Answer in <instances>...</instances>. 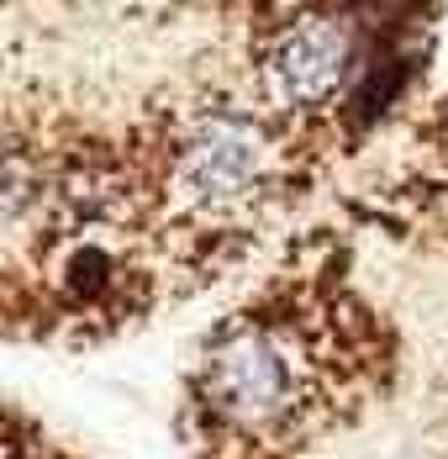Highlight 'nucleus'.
<instances>
[{"label": "nucleus", "instance_id": "3", "mask_svg": "<svg viewBox=\"0 0 448 459\" xmlns=\"http://www.w3.org/2000/svg\"><path fill=\"white\" fill-rule=\"evenodd\" d=\"M364 74V38L354 11L316 5L269 16L259 53H254V100L290 133L338 117Z\"/></svg>", "mask_w": 448, "mask_h": 459}, {"label": "nucleus", "instance_id": "1", "mask_svg": "<svg viewBox=\"0 0 448 459\" xmlns=\"http://www.w3.org/2000/svg\"><path fill=\"white\" fill-rule=\"evenodd\" d=\"M148 238H164L195 259L222 254L264 217L296 180V133L259 100L201 95L175 106L137 143L127 169Z\"/></svg>", "mask_w": 448, "mask_h": 459}, {"label": "nucleus", "instance_id": "2", "mask_svg": "<svg viewBox=\"0 0 448 459\" xmlns=\"http://www.w3.org/2000/svg\"><path fill=\"white\" fill-rule=\"evenodd\" d=\"M358 369L364 359L332 296L269 290L206 338L195 402L217 433L290 444L343 417L349 396H358Z\"/></svg>", "mask_w": 448, "mask_h": 459}]
</instances>
